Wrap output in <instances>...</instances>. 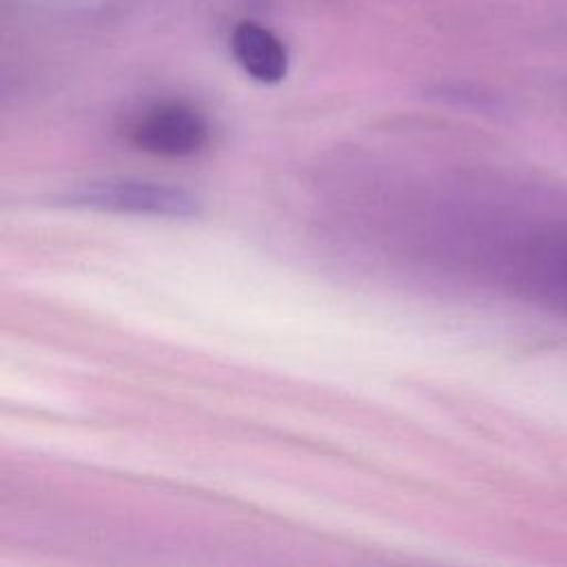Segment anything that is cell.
Segmentation results:
<instances>
[{"label": "cell", "instance_id": "cell-1", "mask_svg": "<svg viewBox=\"0 0 567 567\" xmlns=\"http://www.w3.org/2000/svg\"><path fill=\"white\" fill-rule=\"evenodd\" d=\"M73 206L155 215V217H193L199 210L197 199L177 186L135 182V179H109L82 184L64 195Z\"/></svg>", "mask_w": 567, "mask_h": 567}, {"label": "cell", "instance_id": "cell-2", "mask_svg": "<svg viewBox=\"0 0 567 567\" xmlns=\"http://www.w3.org/2000/svg\"><path fill=\"white\" fill-rule=\"evenodd\" d=\"M131 140L140 151L157 157H190L206 146L208 122L190 104L162 102L137 117Z\"/></svg>", "mask_w": 567, "mask_h": 567}, {"label": "cell", "instance_id": "cell-3", "mask_svg": "<svg viewBox=\"0 0 567 567\" xmlns=\"http://www.w3.org/2000/svg\"><path fill=\"white\" fill-rule=\"evenodd\" d=\"M230 51L237 64L257 82L277 84L288 71L286 44L264 24L244 20L233 29Z\"/></svg>", "mask_w": 567, "mask_h": 567}]
</instances>
